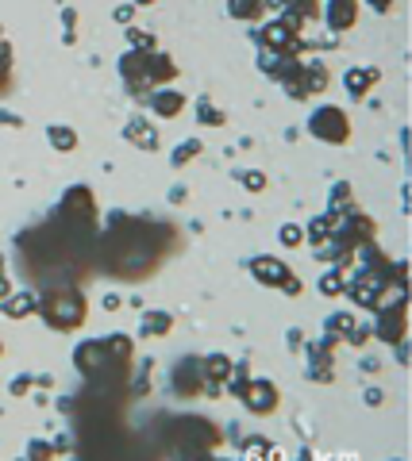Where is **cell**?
<instances>
[{
	"instance_id": "obj_1",
	"label": "cell",
	"mask_w": 412,
	"mask_h": 461,
	"mask_svg": "<svg viewBox=\"0 0 412 461\" xmlns=\"http://www.w3.org/2000/svg\"><path fill=\"white\" fill-rule=\"evenodd\" d=\"M166 246H170V227L116 212L112 223H108V235L100 239V262L108 266V273L139 281L158 266Z\"/></svg>"
},
{
	"instance_id": "obj_2",
	"label": "cell",
	"mask_w": 412,
	"mask_h": 461,
	"mask_svg": "<svg viewBox=\"0 0 412 461\" xmlns=\"http://www.w3.org/2000/svg\"><path fill=\"white\" fill-rule=\"evenodd\" d=\"M120 77H124V85L135 92V97H147V92L154 89V85H166V81L178 77V66L166 58V54H124L120 58Z\"/></svg>"
},
{
	"instance_id": "obj_3",
	"label": "cell",
	"mask_w": 412,
	"mask_h": 461,
	"mask_svg": "<svg viewBox=\"0 0 412 461\" xmlns=\"http://www.w3.org/2000/svg\"><path fill=\"white\" fill-rule=\"evenodd\" d=\"M162 442L178 446V453H185V458H205V453H212L220 446V431L208 419L185 415V419H170L162 426Z\"/></svg>"
},
{
	"instance_id": "obj_4",
	"label": "cell",
	"mask_w": 412,
	"mask_h": 461,
	"mask_svg": "<svg viewBox=\"0 0 412 461\" xmlns=\"http://www.w3.org/2000/svg\"><path fill=\"white\" fill-rule=\"evenodd\" d=\"M73 362H77L81 377H85L89 384H120V389L127 384V362L108 350L104 338H97V342H81L77 354H73Z\"/></svg>"
},
{
	"instance_id": "obj_5",
	"label": "cell",
	"mask_w": 412,
	"mask_h": 461,
	"mask_svg": "<svg viewBox=\"0 0 412 461\" xmlns=\"http://www.w3.org/2000/svg\"><path fill=\"white\" fill-rule=\"evenodd\" d=\"M39 315L46 320V327L54 331H77L85 323V296L73 284H50L39 296Z\"/></svg>"
},
{
	"instance_id": "obj_6",
	"label": "cell",
	"mask_w": 412,
	"mask_h": 461,
	"mask_svg": "<svg viewBox=\"0 0 412 461\" xmlns=\"http://www.w3.org/2000/svg\"><path fill=\"white\" fill-rule=\"evenodd\" d=\"M374 230H377L374 219L362 215L359 208L350 204V208H343V212L332 215V230H328V239H335V246L355 250V246H362V242H374Z\"/></svg>"
},
{
	"instance_id": "obj_7",
	"label": "cell",
	"mask_w": 412,
	"mask_h": 461,
	"mask_svg": "<svg viewBox=\"0 0 412 461\" xmlns=\"http://www.w3.org/2000/svg\"><path fill=\"white\" fill-rule=\"evenodd\" d=\"M308 131H312V139H320V142L343 146V142H347V135H350V119H347V112H343V108L324 104V108H316V112H312Z\"/></svg>"
},
{
	"instance_id": "obj_8",
	"label": "cell",
	"mask_w": 412,
	"mask_h": 461,
	"mask_svg": "<svg viewBox=\"0 0 412 461\" xmlns=\"http://www.w3.org/2000/svg\"><path fill=\"white\" fill-rule=\"evenodd\" d=\"M404 331H409V296H401V300L386 304V308H377L374 335L382 338V342H389V346L404 342Z\"/></svg>"
},
{
	"instance_id": "obj_9",
	"label": "cell",
	"mask_w": 412,
	"mask_h": 461,
	"mask_svg": "<svg viewBox=\"0 0 412 461\" xmlns=\"http://www.w3.org/2000/svg\"><path fill=\"white\" fill-rule=\"evenodd\" d=\"M251 273L259 277L262 284H281L289 296L301 293V281L289 273V266H285V262H278V257H251Z\"/></svg>"
},
{
	"instance_id": "obj_10",
	"label": "cell",
	"mask_w": 412,
	"mask_h": 461,
	"mask_svg": "<svg viewBox=\"0 0 412 461\" xmlns=\"http://www.w3.org/2000/svg\"><path fill=\"white\" fill-rule=\"evenodd\" d=\"M259 43L266 46V54H293V58H297V54L305 50V43H301L285 23H278V19L259 31Z\"/></svg>"
},
{
	"instance_id": "obj_11",
	"label": "cell",
	"mask_w": 412,
	"mask_h": 461,
	"mask_svg": "<svg viewBox=\"0 0 412 461\" xmlns=\"http://www.w3.org/2000/svg\"><path fill=\"white\" fill-rule=\"evenodd\" d=\"M324 89H328V70H324L320 62L301 66L297 81H293V85H285V92H289V97H297V100H308V97H316V92H324Z\"/></svg>"
},
{
	"instance_id": "obj_12",
	"label": "cell",
	"mask_w": 412,
	"mask_h": 461,
	"mask_svg": "<svg viewBox=\"0 0 412 461\" xmlns=\"http://www.w3.org/2000/svg\"><path fill=\"white\" fill-rule=\"evenodd\" d=\"M386 273H370V269H362L355 281L347 284L350 300L359 304V308H377V296H382V288H386Z\"/></svg>"
},
{
	"instance_id": "obj_13",
	"label": "cell",
	"mask_w": 412,
	"mask_h": 461,
	"mask_svg": "<svg viewBox=\"0 0 412 461\" xmlns=\"http://www.w3.org/2000/svg\"><path fill=\"white\" fill-rule=\"evenodd\" d=\"M239 400L254 411V415H270V411L278 408V384H270V381H247V389H243Z\"/></svg>"
},
{
	"instance_id": "obj_14",
	"label": "cell",
	"mask_w": 412,
	"mask_h": 461,
	"mask_svg": "<svg viewBox=\"0 0 412 461\" xmlns=\"http://www.w3.org/2000/svg\"><path fill=\"white\" fill-rule=\"evenodd\" d=\"M200 384H205V365H200V357L178 362V369H174V392H178V396H197Z\"/></svg>"
},
{
	"instance_id": "obj_15",
	"label": "cell",
	"mask_w": 412,
	"mask_h": 461,
	"mask_svg": "<svg viewBox=\"0 0 412 461\" xmlns=\"http://www.w3.org/2000/svg\"><path fill=\"white\" fill-rule=\"evenodd\" d=\"M259 66H262V73H270L274 81H281V85H293L305 62H297L293 54H266V50H262Z\"/></svg>"
},
{
	"instance_id": "obj_16",
	"label": "cell",
	"mask_w": 412,
	"mask_h": 461,
	"mask_svg": "<svg viewBox=\"0 0 412 461\" xmlns=\"http://www.w3.org/2000/svg\"><path fill=\"white\" fill-rule=\"evenodd\" d=\"M58 212H66V215H97V196H93V188L73 185L70 193L62 196Z\"/></svg>"
},
{
	"instance_id": "obj_17",
	"label": "cell",
	"mask_w": 412,
	"mask_h": 461,
	"mask_svg": "<svg viewBox=\"0 0 412 461\" xmlns=\"http://www.w3.org/2000/svg\"><path fill=\"white\" fill-rule=\"evenodd\" d=\"M124 139H131L139 150H158V135L151 131V124H147L143 115H135V119H127L124 127Z\"/></svg>"
},
{
	"instance_id": "obj_18",
	"label": "cell",
	"mask_w": 412,
	"mask_h": 461,
	"mask_svg": "<svg viewBox=\"0 0 412 461\" xmlns=\"http://www.w3.org/2000/svg\"><path fill=\"white\" fill-rule=\"evenodd\" d=\"M355 19H359V4H355V0H332V4H328V23H332V31H347Z\"/></svg>"
},
{
	"instance_id": "obj_19",
	"label": "cell",
	"mask_w": 412,
	"mask_h": 461,
	"mask_svg": "<svg viewBox=\"0 0 412 461\" xmlns=\"http://www.w3.org/2000/svg\"><path fill=\"white\" fill-rule=\"evenodd\" d=\"M308 19H316V4H312V0H293V4H285V12H281L278 23H285L289 31L297 35V27L308 23Z\"/></svg>"
},
{
	"instance_id": "obj_20",
	"label": "cell",
	"mask_w": 412,
	"mask_h": 461,
	"mask_svg": "<svg viewBox=\"0 0 412 461\" xmlns=\"http://www.w3.org/2000/svg\"><path fill=\"white\" fill-rule=\"evenodd\" d=\"M377 81H382V73H377V70H350L347 77H343V85H347V92L355 100H362L377 85Z\"/></svg>"
},
{
	"instance_id": "obj_21",
	"label": "cell",
	"mask_w": 412,
	"mask_h": 461,
	"mask_svg": "<svg viewBox=\"0 0 412 461\" xmlns=\"http://www.w3.org/2000/svg\"><path fill=\"white\" fill-rule=\"evenodd\" d=\"M200 365H205V384H224L227 377L235 373V365H232V357H227V354H208Z\"/></svg>"
},
{
	"instance_id": "obj_22",
	"label": "cell",
	"mask_w": 412,
	"mask_h": 461,
	"mask_svg": "<svg viewBox=\"0 0 412 461\" xmlns=\"http://www.w3.org/2000/svg\"><path fill=\"white\" fill-rule=\"evenodd\" d=\"M151 108L162 119H174V115L185 108V97H181V92H151Z\"/></svg>"
},
{
	"instance_id": "obj_23",
	"label": "cell",
	"mask_w": 412,
	"mask_h": 461,
	"mask_svg": "<svg viewBox=\"0 0 412 461\" xmlns=\"http://www.w3.org/2000/svg\"><path fill=\"white\" fill-rule=\"evenodd\" d=\"M0 311H4V315H12V320H19V315H31V311H39V300H35L31 293H19V296L0 300Z\"/></svg>"
},
{
	"instance_id": "obj_24",
	"label": "cell",
	"mask_w": 412,
	"mask_h": 461,
	"mask_svg": "<svg viewBox=\"0 0 412 461\" xmlns=\"http://www.w3.org/2000/svg\"><path fill=\"white\" fill-rule=\"evenodd\" d=\"M170 327H174V320L166 315V311H147L139 331H143L147 338H154V335H170Z\"/></svg>"
},
{
	"instance_id": "obj_25",
	"label": "cell",
	"mask_w": 412,
	"mask_h": 461,
	"mask_svg": "<svg viewBox=\"0 0 412 461\" xmlns=\"http://www.w3.org/2000/svg\"><path fill=\"white\" fill-rule=\"evenodd\" d=\"M46 139H50V146L54 150H73V146H77V135L70 131V127H46Z\"/></svg>"
},
{
	"instance_id": "obj_26",
	"label": "cell",
	"mask_w": 412,
	"mask_h": 461,
	"mask_svg": "<svg viewBox=\"0 0 412 461\" xmlns=\"http://www.w3.org/2000/svg\"><path fill=\"white\" fill-rule=\"evenodd\" d=\"M320 293H324V296H339V293H347V281H343L339 269H332V273H324V277H320Z\"/></svg>"
},
{
	"instance_id": "obj_27",
	"label": "cell",
	"mask_w": 412,
	"mask_h": 461,
	"mask_svg": "<svg viewBox=\"0 0 412 461\" xmlns=\"http://www.w3.org/2000/svg\"><path fill=\"white\" fill-rule=\"evenodd\" d=\"M328 230H332V215H320V219H312V223H308V242H312V246H324Z\"/></svg>"
},
{
	"instance_id": "obj_28",
	"label": "cell",
	"mask_w": 412,
	"mask_h": 461,
	"mask_svg": "<svg viewBox=\"0 0 412 461\" xmlns=\"http://www.w3.org/2000/svg\"><path fill=\"white\" fill-rule=\"evenodd\" d=\"M200 154V139H189V142H181L178 150H174V169H181L185 161H193Z\"/></svg>"
},
{
	"instance_id": "obj_29",
	"label": "cell",
	"mask_w": 412,
	"mask_h": 461,
	"mask_svg": "<svg viewBox=\"0 0 412 461\" xmlns=\"http://www.w3.org/2000/svg\"><path fill=\"white\" fill-rule=\"evenodd\" d=\"M104 342H108V350H112V354H116V357H124V362H131V350H135V342H131V338H127V335H108Z\"/></svg>"
},
{
	"instance_id": "obj_30",
	"label": "cell",
	"mask_w": 412,
	"mask_h": 461,
	"mask_svg": "<svg viewBox=\"0 0 412 461\" xmlns=\"http://www.w3.org/2000/svg\"><path fill=\"white\" fill-rule=\"evenodd\" d=\"M227 12H232V16H239V19H254L262 12V4H259V0H232V4H227Z\"/></svg>"
},
{
	"instance_id": "obj_31",
	"label": "cell",
	"mask_w": 412,
	"mask_h": 461,
	"mask_svg": "<svg viewBox=\"0 0 412 461\" xmlns=\"http://www.w3.org/2000/svg\"><path fill=\"white\" fill-rule=\"evenodd\" d=\"M197 119L205 127H220V124H224V112H220V108H212L208 100H200V104H197Z\"/></svg>"
},
{
	"instance_id": "obj_32",
	"label": "cell",
	"mask_w": 412,
	"mask_h": 461,
	"mask_svg": "<svg viewBox=\"0 0 412 461\" xmlns=\"http://www.w3.org/2000/svg\"><path fill=\"white\" fill-rule=\"evenodd\" d=\"M8 73H12V46L0 39V92H8Z\"/></svg>"
},
{
	"instance_id": "obj_33",
	"label": "cell",
	"mask_w": 412,
	"mask_h": 461,
	"mask_svg": "<svg viewBox=\"0 0 412 461\" xmlns=\"http://www.w3.org/2000/svg\"><path fill=\"white\" fill-rule=\"evenodd\" d=\"M350 327H355V320H350L347 311H339V315H332V320H328V335H335V338H347Z\"/></svg>"
},
{
	"instance_id": "obj_34",
	"label": "cell",
	"mask_w": 412,
	"mask_h": 461,
	"mask_svg": "<svg viewBox=\"0 0 412 461\" xmlns=\"http://www.w3.org/2000/svg\"><path fill=\"white\" fill-rule=\"evenodd\" d=\"M127 43H131L139 54H154V46H158L154 35H147V31H127Z\"/></svg>"
},
{
	"instance_id": "obj_35",
	"label": "cell",
	"mask_w": 412,
	"mask_h": 461,
	"mask_svg": "<svg viewBox=\"0 0 412 461\" xmlns=\"http://www.w3.org/2000/svg\"><path fill=\"white\" fill-rule=\"evenodd\" d=\"M343 208H350V185L347 181H339V185L332 188V215L343 212Z\"/></svg>"
},
{
	"instance_id": "obj_36",
	"label": "cell",
	"mask_w": 412,
	"mask_h": 461,
	"mask_svg": "<svg viewBox=\"0 0 412 461\" xmlns=\"http://www.w3.org/2000/svg\"><path fill=\"white\" fill-rule=\"evenodd\" d=\"M281 242H285V246H301V242H305V230L297 227V223H285V227H281Z\"/></svg>"
},
{
	"instance_id": "obj_37",
	"label": "cell",
	"mask_w": 412,
	"mask_h": 461,
	"mask_svg": "<svg viewBox=\"0 0 412 461\" xmlns=\"http://www.w3.org/2000/svg\"><path fill=\"white\" fill-rule=\"evenodd\" d=\"M308 377L320 381V384H328V381H332V365H328V362H308Z\"/></svg>"
},
{
	"instance_id": "obj_38",
	"label": "cell",
	"mask_w": 412,
	"mask_h": 461,
	"mask_svg": "<svg viewBox=\"0 0 412 461\" xmlns=\"http://www.w3.org/2000/svg\"><path fill=\"white\" fill-rule=\"evenodd\" d=\"M235 177H239L243 185L251 188V193H262V188H266V177H262V173H254V169H247V173H235Z\"/></svg>"
},
{
	"instance_id": "obj_39",
	"label": "cell",
	"mask_w": 412,
	"mask_h": 461,
	"mask_svg": "<svg viewBox=\"0 0 412 461\" xmlns=\"http://www.w3.org/2000/svg\"><path fill=\"white\" fill-rule=\"evenodd\" d=\"M366 338H370V323H355V327L347 331V342L350 346H362Z\"/></svg>"
},
{
	"instance_id": "obj_40",
	"label": "cell",
	"mask_w": 412,
	"mask_h": 461,
	"mask_svg": "<svg viewBox=\"0 0 412 461\" xmlns=\"http://www.w3.org/2000/svg\"><path fill=\"white\" fill-rule=\"evenodd\" d=\"M31 384H35V381H31L27 373H19V377L8 384V389H12V396H27V389H31Z\"/></svg>"
},
{
	"instance_id": "obj_41",
	"label": "cell",
	"mask_w": 412,
	"mask_h": 461,
	"mask_svg": "<svg viewBox=\"0 0 412 461\" xmlns=\"http://www.w3.org/2000/svg\"><path fill=\"white\" fill-rule=\"evenodd\" d=\"M27 453H31V458H54V450L46 442H31V450H27Z\"/></svg>"
},
{
	"instance_id": "obj_42",
	"label": "cell",
	"mask_w": 412,
	"mask_h": 461,
	"mask_svg": "<svg viewBox=\"0 0 412 461\" xmlns=\"http://www.w3.org/2000/svg\"><path fill=\"white\" fill-rule=\"evenodd\" d=\"M12 296V284H8V277H4V269H0V300H8Z\"/></svg>"
},
{
	"instance_id": "obj_43",
	"label": "cell",
	"mask_w": 412,
	"mask_h": 461,
	"mask_svg": "<svg viewBox=\"0 0 412 461\" xmlns=\"http://www.w3.org/2000/svg\"><path fill=\"white\" fill-rule=\"evenodd\" d=\"M131 4H120V8H116V19H120V23H127V19H131Z\"/></svg>"
},
{
	"instance_id": "obj_44",
	"label": "cell",
	"mask_w": 412,
	"mask_h": 461,
	"mask_svg": "<svg viewBox=\"0 0 412 461\" xmlns=\"http://www.w3.org/2000/svg\"><path fill=\"white\" fill-rule=\"evenodd\" d=\"M0 269H4V254H0Z\"/></svg>"
},
{
	"instance_id": "obj_45",
	"label": "cell",
	"mask_w": 412,
	"mask_h": 461,
	"mask_svg": "<svg viewBox=\"0 0 412 461\" xmlns=\"http://www.w3.org/2000/svg\"><path fill=\"white\" fill-rule=\"evenodd\" d=\"M0 354H4V342H0Z\"/></svg>"
}]
</instances>
